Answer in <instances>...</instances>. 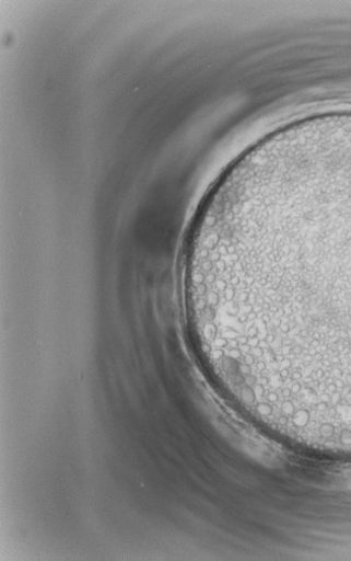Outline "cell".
I'll return each instance as SVG.
<instances>
[{"mask_svg": "<svg viewBox=\"0 0 351 561\" xmlns=\"http://www.w3.org/2000/svg\"><path fill=\"white\" fill-rule=\"evenodd\" d=\"M189 319L262 402L351 415V147L255 162L210 192L185 262Z\"/></svg>", "mask_w": 351, "mask_h": 561, "instance_id": "6da1fadb", "label": "cell"}]
</instances>
